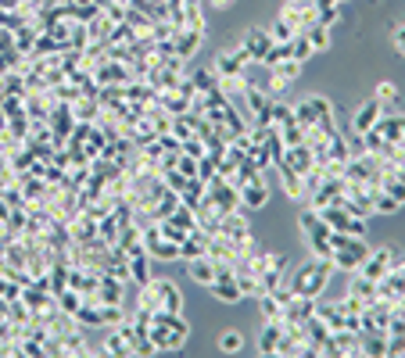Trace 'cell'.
Here are the masks:
<instances>
[{
  "label": "cell",
  "mask_w": 405,
  "mask_h": 358,
  "mask_svg": "<svg viewBox=\"0 0 405 358\" xmlns=\"http://www.w3.org/2000/svg\"><path fill=\"white\" fill-rule=\"evenodd\" d=\"M380 104H384V111H391V108H398V87H395V82H380V87H377V93H373Z\"/></svg>",
  "instance_id": "cell-22"
},
{
  "label": "cell",
  "mask_w": 405,
  "mask_h": 358,
  "mask_svg": "<svg viewBox=\"0 0 405 358\" xmlns=\"http://www.w3.org/2000/svg\"><path fill=\"white\" fill-rule=\"evenodd\" d=\"M398 129H402V140H405V115H398Z\"/></svg>",
  "instance_id": "cell-30"
},
{
  "label": "cell",
  "mask_w": 405,
  "mask_h": 358,
  "mask_svg": "<svg viewBox=\"0 0 405 358\" xmlns=\"http://www.w3.org/2000/svg\"><path fill=\"white\" fill-rule=\"evenodd\" d=\"M391 258H395V247H380V251H370V255L366 258H362V265L355 269L359 272V276H366V280H380L384 276V272H388L391 269Z\"/></svg>",
  "instance_id": "cell-7"
},
{
  "label": "cell",
  "mask_w": 405,
  "mask_h": 358,
  "mask_svg": "<svg viewBox=\"0 0 405 358\" xmlns=\"http://www.w3.org/2000/svg\"><path fill=\"white\" fill-rule=\"evenodd\" d=\"M298 122V111L294 108H287V104H273V129H287V125H294Z\"/></svg>",
  "instance_id": "cell-21"
},
{
  "label": "cell",
  "mask_w": 405,
  "mask_h": 358,
  "mask_svg": "<svg viewBox=\"0 0 405 358\" xmlns=\"http://www.w3.org/2000/svg\"><path fill=\"white\" fill-rule=\"evenodd\" d=\"M244 348V337L237 333V330H223L219 333V351H226V355H237Z\"/></svg>",
  "instance_id": "cell-23"
},
{
  "label": "cell",
  "mask_w": 405,
  "mask_h": 358,
  "mask_svg": "<svg viewBox=\"0 0 405 358\" xmlns=\"http://www.w3.org/2000/svg\"><path fill=\"white\" fill-rule=\"evenodd\" d=\"M130 280L137 283H147L151 280V272H147V255L140 251V255H130Z\"/></svg>",
  "instance_id": "cell-24"
},
{
  "label": "cell",
  "mask_w": 405,
  "mask_h": 358,
  "mask_svg": "<svg viewBox=\"0 0 405 358\" xmlns=\"http://www.w3.org/2000/svg\"><path fill=\"white\" fill-rule=\"evenodd\" d=\"M348 294H352V298H359L362 305H370V301H377V283H373V280H366V276H359V272H355V280H352Z\"/></svg>",
  "instance_id": "cell-17"
},
{
  "label": "cell",
  "mask_w": 405,
  "mask_h": 358,
  "mask_svg": "<svg viewBox=\"0 0 405 358\" xmlns=\"http://www.w3.org/2000/svg\"><path fill=\"white\" fill-rule=\"evenodd\" d=\"M284 341V319H266V330L259 333V351L262 355H276Z\"/></svg>",
  "instance_id": "cell-14"
},
{
  "label": "cell",
  "mask_w": 405,
  "mask_h": 358,
  "mask_svg": "<svg viewBox=\"0 0 405 358\" xmlns=\"http://www.w3.org/2000/svg\"><path fill=\"white\" fill-rule=\"evenodd\" d=\"M244 65H248V57H244V51H241V47L223 51V54L216 57V75H219V79H226V75H241V72H244Z\"/></svg>",
  "instance_id": "cell-12"
},
{
  "label": "cell",
  "mask_w": 405,
  "mask_h": 358,
  "mask_svg": "<svg viewBox=\"0 0 405 358\" xmlns=\"http://www.w3.org/2000/svg\"><path fill=\"white\" fill-rule=\"evenodd\" d=\"M212 4H216V8H230V4H233V0H212Z\"/></svg>",
  "instance_id": "cell-29"
},
{
  "label": "cell",
  "mask_w": 405,
  "mask_h": 358,
  "mask_svg": "<svg viewBox=\"0 0 405 358\" xmlns=\"http://www.w3.org/2000/svg\"><path fill=\"white\" fill-rule=\"evenodd\" d=\"M359 344H362V355H388V330H362Z\"/></svg>",
  "instance_id": "cell-15"
},
{
  "label": "cell",
  "mask_w": 405,
  "mask_h": 358,
  "mask_svg": "<svg viewBox=\"0 0 405 358\" xmlns=\"http://www.w3.org/2000/svg\"><path fill=\"white\" fill-rule=\"evenodd\" d=\"M144 251H151L155 258H180V244L176 240H169V237H162L158 233V226H147L144 229Z\"/></svg>",
  "instance_id": "cell-8"
},
{
  "label": "cell",
  "mask_w": 405,
  "mask_h": 358,
  "mask_svg": "<svg viewBox=\"0 0 405 358\" xmlns=\"http://www.w3.org/2000/svg\"><path fill=\"white\" fill-rule=\"evenodd\" d=\"M302 33V26H298V18H294V11H280V18L273 22V29H269V36L276 39V44H291V39Z\"/></svg>",
  "instance_id": "cell-13"
},
{
  "label": "cell",
  "mask_w": 405,
  "mask_h": 358,
  "mask_svg": "<svg viewBox=\"0 0 405 358\" xmlns=\"http://www.w3.org/2000/svg\"><path fill=\"white\" fill-rule=\"evenodd\" d=\"M276 44V39L269 36V29H259V26H251L248 33H244V39H241V51H244V57L248 61H259L262 65V57L269 54V47Z\"/></svg>",
  "instance_id": "cell-5"
},
{
  "label": "cell",
  "mask_w": 405,
  "mask_h": 358,
  "mask_svg": "<svg viewBox=\"0 0 405 358\" xmlns=\"http://www.w3.org/2000/svg\"><path fill=\"white\" fill-rule=\"evenodd\" d=\"M302 233H305V240H309V247L312 244H330V237H334V229H330V222L316 212V208H309V212H302Z\"/></svg>",
  "instance_id": "cell-6"
},
{
  "label": "cell",
  "mask_w": 405,
  "mask_h": 358,
  "mask_svg": "<svg viewBox=\"0 0 405 358\" xmlns=\"http://www.w3.org/2000/svg\"><path fill=\"white\" fill-rule=\"evenodd\" d=\"M380 115H384V104H380L377 97H370L366 104H359V111H355V118H352V129H355V133L373 129V125L380 122Z\"/></svg>",
  "instance_id": "cell-10"
},
{
  "label": "cell",
  "mask_w": 405,
  "mask_h": 358,
  "mask_svg": "<svg viewBox=\"0 0 405 358\" xmlns=\"http://www.w3.org/2000/svg\"><path fill=\"white\" fill-rule=\"evenodd\" d=\"M259 301H262V315H266V319H284V305L276 301L273 294H262Z\"/></svg>",
  "instance_id": "cell-26"
},
{
  "label": "cell",
  "mask_w": 405,
  "mask_h": 358,
  "mask_svg": "<svg viewBox=\"0 0 405 358\" xmlns=\"http://www.w3.org/2000/svg\"><path fill=\"white\" fill-rule=\"evenodd\" d=\"M330 244H334V269H345V272H355L359 265H362V258L370 255V244H366V237H348V233H334L330 237Z\"/></svg>",
  "instance_id": "cell-3"
},
{
  "label": "cell",
  "mask_w": 405,
  "mask_h": 358,
  "mask_svg": "<svg viewBox=\"0 0 405 358\" xmlns=\"http://www.w3.org/2000/svg\"><path fill=\"white\" fill-rule=\"evenodd\" d=\"M291 57V44H273L269 47V54L262 57V65L266 69H273V65H280V61H287Z\"/></svg>",
  "instance_id": "cell-25"
},
{
  "label": "cell",
  "mask_w": 405,
  "mask_h": 358,
  "mask_svg": "<svg viewBox=\"0 0 405 358\" xmlns=\"http://www.w3.org/2000/svg\"><path fill=\"white\" fill-rule=\"evenodd\" d=\"M190 87H194L198 93H212V90L219 87L216 69H201V72H194V75H190Z\"/></svg>",
  "instance_id": "cell-19"
},
{
  "label": "cell",
  "mask_w": 405,
  "mask_h": 358,
  "mask_svg": "<svg viewBox=\"0 0 405 358\" xmlns=\"http://www.w3.org/2000/svg\"><path fill=\"white\" fill-rule=\"evenodd\" d=\"M309 39H312V47H316V54L319 51H330V44H334V39H330V26H323V22H312L309 29H302Z\"/></svg>",
  "instance_id": "cell-18"
},
{
  "label": "cell",
  "mask_w": 405,
  "mask_h": 358,
  "mask_svg": "<svg viewBox=\"0 0 405 358\" xmlns=\"http://www.w3.org/2000/svg\"><path fill=\"white\" fill-rule=\"evenodd\" d=\"M140 308L151 312H183V294L173 280H147L140 290Z\"/></svg>",
  "instance_id": "cell-1"
},
{
  "label": "cell",
  "mask_w": 405,
  "mask_h": 358,
  "mask_svg": "<svg viewBox=\"0 0 405 358\" xmlns=\"http://www.w3.org/2000/svg\"><path fill=\"white\" fill-rule=\"evenodd\" d=\"M219 276V262L212 255H201V258H190V280L201 283V287H212Z\"/></svg>",
  "instance_id": "cell-11"
},
{
  "label": "cell",
  "mask_w": 405,
  "mask_h": 358,
  "mask_svg": "<svg viewBox=\"0 0 405 358\" xmlns=\"http://www.w3.org/2000/svg\"><path fill=\"white\" fill-rule=\"evenodd\" d=\"M104 351H108V355H133V351H130V344H126V337H122L119 330L108 337V341H104Z\"/></svg>",
  "instance_id": "cell-27"
},
{
  "label": "cell",
  "mask_w": 405,
  "mask_h": 358,
  "mask_svg": "<svg viewBox=\"0 0 405 358\" xmlns=\"http://www.w3.org/2000/svg\"><path fill=\"white\" fill-rule=\"evenodd\" d=\"M237 194H241V204H244V208H262V204L269 201V186L262 183V172L251 176V179H244V183L237 186Z\"/></svg>",
  "instance_id": "cell-9"
},
{
  "label": "cell",
  "mask_w": 405,
  "mask_h": 358,
  "mask_svg": "<svg viewBox=\"0 0 405 358\" xmlns=\"http://www.w3.org/2000/svg\"><path fill=\"white\" fill-rule=\"evenodd\" d=\"M391 39H395L398 54H405V26H395V29H391Z\"/></svg>",
  "instance_id": "cell-28"
},
{
  "label": "cell",
  "mask_w": 405,
  "mask_h": 358,
  "mask_svg": "<svg viewBox=\"0 0 405 358\" xmlns=\"http://www.w3.org/2000/svg\"><path fill=\"white\" fill-rule=\"evenodd\" d=\"M330 272H334V262H327V258H312L309 265H302V269L294 272L291 290H294V294H302V298H316V294H323V290H327Z\"/></svg>",
  "instance_id": "cell-2"
},
{
  "label": "cell",
  "mask_w": 405,
  "mask_h": 358,
  "mask_svg": "<svg viewBox=\"0 0 405 358\" xmlns=\"http://www.w3.org/2000/svg\"><path fill=\"white\" fill-rule=\"evenodd\" d=\"M316 54V47H312V39L305 36V33H298L294 39H291V57L294 61H302V65H305V61Z\"/></svg>",
  "instance_id": "cell-20"
},
{
  "label": "cell",
  "mask_w": 405,
  "mask_h": 358,
  "mask_svg": "<svg viewBox=\"0 0 405 358\" xmlns=\"http://www.w3.org/2000/svg\"><path fill=\"white\" fill-rule=\"evenodd\" d=\"M276 165H280V183H284L287 197L302 201V197H305V183H302V172H294V168H291L287 161H276Z\"/></svg>",
  "instance_id": "cell-16"
},
{
  "label": "cell",
  "mask_w": 405,
  "mask_h": 358,
  "mask_svg": "<svg viewBox=\"0 0 405 358\" xmlns=\"http://www.w3.org/2000/svg\"><path fill=\"white\" fill-rule=\"evenodd\" d=\"M298 122H302L305 125V129H309V125H316V129H323L327 136H334L337 133V118H334V108H330V100L327 97H305L302 104H298Z\"/></svg>",
  "instance_id": "cell-4"
}]
</instances>
